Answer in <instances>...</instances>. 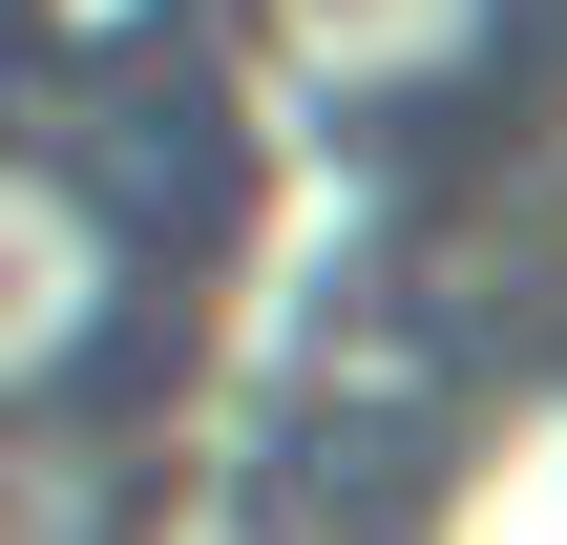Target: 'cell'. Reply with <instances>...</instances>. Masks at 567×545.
I'll use <instances>...</instances> for the list:
<instances>
[{"label": "cell", "instance_id": "1", "mask_svg": "<svg viewBox=\"0 0 567 545\" xmlns=\"http://www.w3.org/2000/svg\"><path fill=\"white\" fill-rule=\"evenodd\" d=\"M105 545H567V210L337 231L231 420Z\"/></svg>", "mask_w": 567, "mask_h": 545}, {"label": "cell", "instance_id": "2", "mask_svg": "<svg viewBox=\"0 0 567 545\" xmlns=\"http://www.w3.org/2000/svg\"><path fill=\"white\" fill-rule=\"evenodd\" d=\"M210 21L358 231L567 210V0H21V42Z\"/></svg>", "mask_w": 567, "mask_h": 545}]
</instances>
